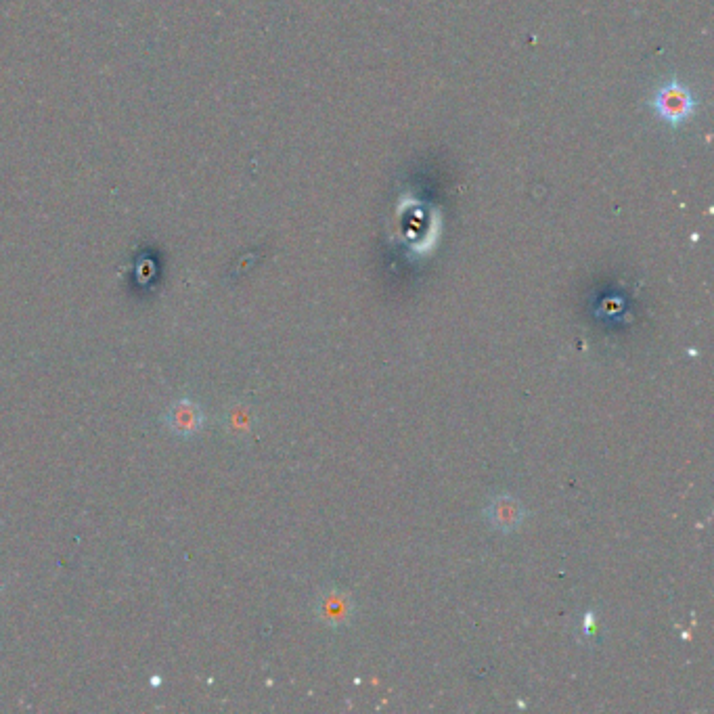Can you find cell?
Wrapping results in <instances>:
<instances>
[{
  "label": "cell",
  "instance_id": "1",
  "mask_svg": "<svg viewBox=\"0 0 714 714\" xmlns=\"http://www.w3.org/2000/svg\"><path fill=\"white\" fill-rule=\"evenodd\" d=\"M652 107L660 120L671 126H679L694 116L696 101L681 82L673 80L658 88L652 99Z\"/></svg>",
  "mask_w": 714,
  "mask_h": 714
},
{
  "label": "cell",
  "instance_id": "2",
  "mask_svg": "<svg viewBox=\"0 0 714 714\" xmlns=\"http://www.w3.org/2000/svg\"><path fill=\"white\" fill-rule=\"evenodd\" d=\"M166 423L172 434L191 438L204 428V411L189 398H181L168 409Z\"/></svg>",
  "mask_w": 714,
  "mask_h": 714
},
{
  "label": "cell",
  "instance_id": "3",
  "mask_svg": "<svg viewBox=\"0 0 714 714\" xmlns=\"http://www.w3.org/2000/svg\"><path fill=\"white\" fill-rule=\"evenodd\" d=\"M488 518H490V522H493V526L509 532V530L520 526V522L524 518V511L518 505V501L499 499V501H495L493 505H490Z\"/></svg>",
  "mask_w": 714,
  "mask_h": 714
}]
</instances>
